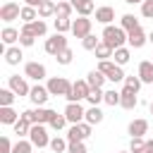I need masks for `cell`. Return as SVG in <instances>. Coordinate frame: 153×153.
<instances>
[{"instance_id":"6da1fadb","label":"cell","mask_w":153,"mask_h":153,"mask_svg":"<svg viewBox=\"0 0 153 153\" xmlns=\"http://www.w3.org/2000/svg\"><path fill=\"white\" fill-rule=\"evenodd\" d=\"M103 41L110 45V48H122L127 43V31L122 26H112V24H105L103 29Z\"/></svg>"},{"instance_id":"7a4b0ae2","label":"cell","mask_w":153,"mask_h":153,"mask_svg":"<svg viewBox=\"0 0 153 153\" xmlns=\"http://www.w3.org/2000/svg\"><path fill=\"white\" fill-rule=\"evenodd\" d=\"M48 91H50V96H69V91H72V81L69 79H65V76H50L48 79Z\"/></svg>"},{"instance_id":"3957f363","label":"cell","mask_w":153,"mask_h":153,"mask_svg":"<svg viewBox=\"0 0 153 153\" xmlns=\"http://www.w3.org/2000/svg\"><path fill=\"white\" fill-rule=\"evenodd\" d=\"M29 141H31L36 148H45V146H50V139H48L45 124L33 122V124H31V131H29Z\"/></svg>"},{"instance_id":"277c9868","label":"cell","mask_w":153,"mask_h":153,"mask_svg":"<svg viewBox=\"0 0 153 153\" xmlns=\"http://www.w3.org/2000/svg\"><path fill=\"white\" fill-rule=\"evenodd\" d=\"M65 48H67V38H65V33H57V31H55V36L45 38V43H43V50L53 57H57V53H62Z\"/></svg>"},{"instance_id":"5b68a950","label":"cell","mask_w":153,"mask_h":153,"mask_svg":"<svg viewBox=\"0 0 153 153\" xmlns=\"http://www.w3.org/2000/svg\"><path fill=\"white\" fill-rule=\"evenodd\" d=\"M91 127H93V124H88L86 120L79 122V124H72L69 131H67V141L74 143V141H84V139H88V136H91Z\"/></svg>"},{"instance_id":"8992f818","label":"cell","mask_w":153,"mask_h":153,"mask_svg":"<svg viewBox=\"0 0 153 153\" xmlns=\"http://www.w3.org/2000/svg\"><path fill=\"white\" fill-rule=\"evenodd\" d=\"M88 91H91V86H88L86 79L74 81V84H72V91H69V96H67V103H81V100H86Z\"/></svg>"},{"instance_id":"52a82bcc","label":"cell","mask_w":153,"mask_h":153,"mask_svg":"<svg viewBox=\"0 0 153 153\" xmlns=\"http://www.w3.org/2000/svg\"><path fill=\"white\" fill-rule=\"evenodd\" d=\"M65 117H67L69 124H79V122H84L86 110H84L81 103H67V108H65Z\"/></svg>"},{"instance_id":"ba28073f","label":"cell","mask_w":153,"mask_h":153,"mask_svg":"<svg viewBox=\"0 0 153 153\" xmlns=\"http://www.w3.org/2000/svg\"><path fill=\"white\" fill-rule=\"evenodd\" d=\"M19 17H22V7H19L17 2H5V5L0 7V19H2L5 24L14 22V19H19Z\"/></svg>"},{"instance_id":"9c48e42d","label":"cell","mask_w":153,"mask_h":153,"mask_svg":"<svg viewBox=\"0 0 153 153\" xmlns=\"http://www.w3.org/2000/svg\"><path fill=\"white\" fill-rule=\"evenodd\" d=\"M72 33H74L76 38H86V36L91 33V19H88V17L74 19V22H72Z\"/></svg>"},{"instance_id":"30bf717a","label":"cell","mask_w":153,"mask_h":153,"mask_svg":"<svg viewBox=\"0 0 153 153\" xmlns=\"http://www.w3.org/2000/svg\"><path fill=\"white\" fill-rule=\"evenodd\" d=\"M24 76H29L33 81L45 79V65H41V62H26L24 65Z\"/></svg>"},{"instance_id":"8fae6325","label":"cell","mask_w":153,"mask_h":153,"mask_svg":"<svg viewBox=\"0 0 153 153\" xmlns=\"http://www.w3.org/2000/svg\"><path fill=\"white\" fill-rule=\"evenodd\" d=\"M10 88H12L17 96H29V93H31V86H29L26 79L19 76V74H12V76H10Z\"/></svg>"},{"instance_id":"7c38bea8","label":"cell","mask_w":153,"mask_h":153,"mask_svg":"<svg viewBox=\"0 0 153 153\" xmlns=\"http://www.w3.org/2000/svg\"><path fill=\"white\" fill-rule=\"evenodd\" d=\"M29 98H31V103H33V105H45V100L50 98V91H48V86L36 84V86H31Z\"/></svg>"},{"instance_id":"4fadbf2b","label":"cell","mask_w":153,"mask_h":153,"mask_svg":"<svg viewBox=\"0 0 153 153\" xmlns=\"http://www.w3.org/2000/svg\"><path fill=\"white\" fill-rule=\"evenodd\" d=\"M22 33H33L36 38H38V36H45V33H48V24H45L43 19L29 22V24H24V26H22Z\"/></svg>"},{"instance_id":"5bb4252c","label":"cell","mask_w":153,"mask_h":153,"mask_svg":"<svg viewBox=\"0 0 153 153\" xmlns=\"http://www.w3.org/2000/svg\"><path fill=\"white\" fill-rule=\"evenodd\" d=\"M120 105L124 108V110H134L136 105H139V98H136V93L131 91V88H122V100H120Z\"/></svg>"},{"instance_id":"9a60e30c","label":"cell","mask_w":153,"mask_h":153,"mask_svg":"<svg viewBox=\"0 0 153 153\" xmlns=\"http://www.w3.org/2000/svg\"><path fill=\"white\" fill-rule=\"evenodd\" d=\"M69 2L74 5V12H76L79 17H88V14L96 10L93 0H69Z\"/></svg>"},{"instance_id":"2e32d148","label":"cell","mask_w":153,"mask_h":153,"mask_svg":"<svg viewBox=\"0 0 153 153\" xmlns=\"http://www.w3.org/2000/svg\"><path fill=\"white\" fill-rule=\"evenodd\" d=\"M19 120V112L12 105H0V122L2 124H14Z\"/></svg>"},{"instance_id":"e0dca14e","label":"cell","mask_w":153,"mask_h":153,"mask_svg":"<svg viewBox=\"0 0 153 153\" xmlns=\"http://www.w3.org/2000/svg\"><path fill=\"white\" fill-rule=\"evenodd\" d=\"M139 79L143 84H153V60H143L139 65Z\"/></svg>"},{"instance_id":"ac0fdd59","label":"cell","mask_w":153,"mask_h":153,"mask_svg":"<svg viewBox=\"0 0 153 153\" xmlns=\"http://www.w3.org/2000/svg\"><path fill=\"white\" fill-rule=\"evenodd\" d=\"M115 19V10L110 5H103V7H96V22L100 24H110Z\"/></svg>"},{"instance_id":"d6986e66","label":"cell","mask_w":153,"mask_h":153,"mask_svg":"<svg viewBox=\"0 0 153 153\" xmlns=\"http://www.w3.org/2000/svg\"><path fill=\"white\" fill-rule=\"evenodd\" d=\"M146 41H148V38H146V33H143V31H141V26H139V29H134V31H129V33H127V43H129V45H131V48H141V45H143V43H146Z\"/></svg>"},{"instance_id":"ffe728a7","label":"cell","mask_w":153,"mask_h":153,"mask_svg":"<svg viewBox=\"0 0 153 153\" xmlns=\"http://www.w3.org/2000/svg\"><path fill=\"white\" fill-rule=\"evenodd\" d=\"M127 131H129L131 139H134V136H143V134L148 131V122H146V120H134V122H129Z\"/></svg>"},{"instance_id":"44dd1931","label":"cell","mask_w":153,"mask_h":153,"mask_svg":"<svg viewBox=\"0 0 153 153\" xmlns=\"http://www.w3.org/2000/svg\"><path fill=\"white\" fill-rule=\"evenodd\" d=\"M19 36H22V31H17L14 26H5V29H2V33H0V38H2V43H5V45L17 43V41H19Z\"/></svg>"},{"instance_id":"7402d4cb","label":"cell","mask_w":153,"mask_h":153,"mask_svg":"<svg viewBox=\"0 0 153 153\" xmlns=\"http://www.w3.org/2000/svg\"><path fill=\"white\" fill-rule=\"evenodd\" d=\"M22 57H24V55H22V48H19V45H10V48L5 50V62H7V65H19Z\"/></svg>"},{"instance_id":"603a6c76","label":"cell","mask_w":153,"mask_h":153,"mask_svg":"<svg viewBox=\"0 0 153 153\" xmlns=\"http://www.w3.org/2000/svg\"><path fill=\"white\" fill-rule=\"evenodd\" d=\"M105 79H108V76H105L100 69H91V72L86 74V81H88V86H91V88H98V86H103V84H105Z\"/></svg>"},{"instance_id":"cb8c5ba5","label":"cell","mask_w":153,"mask_h":153,"mask_svg":"<svg viewBox=\"0 0 153 153\" xmlns=\"http://www.w3.org/2000/svg\"><path fill=\"white\" fill-rule=\"evenodd\" d=\"M53 115H55V110H50V108H41V105H38V110H33V122H38V124H48V122L53 120Z\"/></svg>"},{"instance_id":"d4e9b609","label":"cell","mask_w":153,"mask_h":153,"mask_svg":"<svg viewBox=\"0 0 153 153\" xmlns=\"http://www.w3.org/2000/svg\"><path fill=\"white\" fill-rule=\"evenodd\" d=\"M31 124H33V122H29L26 117H22V115H19V120H17L12 127H14V134H17V136H29V131H31Z\"/></svg>"},{"instance_id":"484cf974","label":"cell","mask_w":153,"mask_h":153,"mask_svg":"<svg viewBox=\"0 0 153 153\" xmlns=\"http://www.w3.org/2000/svg\"><path fill=\"white\" fill-rule=\"evenodd\" d=\"M88 124H100L103 122V110L98 108V105H91L88 110H86V117H84Z\"/></svg>"},{"instance_id":"4316f807","label":"cell","mask_w":153,"mask_h":153,"mask_svg":"<svg viewBox=\"0 0 153 153\" xmlns=\"http://www.w3.org/2000/svg\"><path fill=\"white\" fill-rule=\"evenodd\" d=\"M55 10H57V2H55V0H45V2L38 7V17H41V19H48V17L55 14Z\"/></svg>"},{"instance_id":"83f0119b","label":"cell","mask_w":153,"mask_h":153,"mask_svg":"<svg viewBox=\"0 0 153 153\" xmlns=\"http://www.w3.org/2000/svg\"><path fill=\"white\" fill-rule=\"evenodd\" d=\"M74 12V5L69 0H57V10H55V17H72Z\"/></svg>"},{"instance_id":"f1b7e54d","label":"cell","mask_w":153,"mask_h":153,"mask_svg":"<svg viewBox=\"0 0 153 153\" xmlns=\"http://www.w3.org/2000/svg\"><path fill=\"white\" fill-rule=\"evenodd\" d=\"M120 26L129 33V31H134V29H139V19L134 17V14H122V19H120Z\"/></svg>"},{"instance_id":"f546056e","label":"cell","mask_w":153,"mask_h":153,"mask_svg":"<svg viewBox=\"0 0 153 153\" xmlns=\"http://www.w3.org/2000/svg\"><path fill=\"white\" fill-rule=\"evenodd\" d=\"M93 53H96V57H98V60H110V57H112V53H115V48H110L105 41H100V43H98V48H96Z\"/></svg>"},{"instance_id":"4dcf8cb0","label":"cell","mask_w":153,"mask_h":153,"mask_svg":"<svg viewBox=\"0 0 153 153\" xmlns=\"http://www.w3.org/2000/svg\"><path fill=\"white\" fill-rule=\"evenodd\" d=\"M19 19H22L24 24H29V22H36V19H41V17H38V10H36V7H29V5H24V7H22V17H19Z\"/></svg>"},{"instance_id":"1f68e13d","label":"cell","mask_w":153,"mask_h":153,"mask_svg":"<svg viewBox=\"0 0 153 153\" xmlns=\"http://www.w3.org/2000/svg\"><path fill=\"white\" fill-rule=\"evenodd\" d=\"M112 57H115V62L117 65H127L129 62V57H131V53H129V48H115V53H112Z\"/></svg>"},{"instance_id":"d6a6232c","label":"cell","mask_w":153,"mask_h":153,"mask_svg":"<svg viewBox=\"0 0 153 153\" xmlns=\"http://www.w3.org/2000/svg\"><path fill=\"white\" fill-rule=\"evenodd\" d=\"M120 100H122V91H115V88H110V91H105V98H103V103L105 105H120Z\"/></svg>"},{"instance_id":"836d02e7","label":"cell","mask_w":153,"mask_h":153,"mask_svg":"<svg viewBox=\"0 0 153 153\" xmlns=\"http://www.w3.org/2000/svg\"><path fill=\"white\" fill-rule=\"evenodd\" d=\"M103 98H105V91L98 86V88H91L88 91V96H86V100L91 103V105H98V103H103Z\"/></svg>"},{"instance_id":"e575fe53","label":"cell","mask_w":153,"mask_h":153,"mask_svg":"<svg viewBox=\"0 0 153 153\" xmlns=\"http://www.w3.org/2000/svg\"><path fill=\"white\" fill-rule=\"evenodd\" d=\"M55 31H57V33L72 31V19H69V17H57V19H55Z\"/></svg>"},{"instance_id":"d590c367","label":"cell","mask_w":153,"mask_h":153,"mask_svg":"<svg viewBox=\"0 0 153 153\" xmlns=\"http://www.w3.org/2000/svg\"><path fill=\"white\" fill-rule=\"evenodd\" d=\"M14 98H17V93H14L10 86H7V88H0V105H12Z\"/></svg>"},{"instance_id":"8d00e7d4","label":"cell","mask_w":153,"mask_h":153,"mask_svg":"<svg viewBox=\"0 0 153 153\" xmlns=\"http://www.w3.org/2000/svg\"><path fill=\"white\" fill-rule=\"evenodd\" d=\"M65 124H67V117H65V112H62V115H57V112H55V115H53V120L48 122V127H50V129H55V131L65 129Z\"/></svg>"},{"instance_id":"74e56055","label":"cell","mask_w":153,"mask_h":153,"mask_svg":"<svg viewBox=\"0 0 153 153\" xmlns=\"http://www.w3.org/2000/svg\"><path fill=\"white\" fill-rule=\"evenodd\" d=\"M67 148H69V141H65V139H60V136L50 139V151H55V153H65Z\"/></svg>"},{"instance_id":"f35d334b","label":"cell","mask_w":153,"mask_h":153,"mask_svg":"<svg viewBox=\"0 0 153 153\" xmlns=\"http://www.w3.org/2000/svg\"><path fill=\"white\" fill-rule=\"evenodd\" d=\"M36 146L31 143V141H26V139H19L17 143H14V148H12V153H31Z\"/></svg>"},{"instance_id":"ab89813d","label":"cell","mask_w":153,"mask_h":153,"mask_svg":"<svg viewBox=\"0 0 153 153\" xmlns=\"http://www.w3.org/2000/svg\"><path fill=\"white\" fill-rule=\"evenodd\" d=\"M141 84H143V81L139 79V74H136V76H134V74H129V76H124V86H127V88H131L134 93H139V88H141Z\"/></svg>"},{"instance_id":"60d3db41","label":"cell","mask_w":153,"mask_h":153,"mask_svg":"<svg viewBox=\"0 0 153 153\" xmlns=\"http://www.w3.org/2000/svg\"><path fill=\"white\" fill-rule=\"evenodd\" d=\"M129 151H131V153H143V151H146V141H143V136H134L131 143H129Z\"/></svg>"},{"instance_id":"b9f144b4","label":"cell","mask_w":153,"mask_h":153,"mask_svg":"<svg viewBox=\"0 0 153 153\" xmlns=\"http://www.w3.org/2000/svg\"><path fill=\"white\" fill-rule=\"evenodd\" d=\"M98 43H100V41H98V38L93 36V33H88L86 38H81V45H84V50H91V53H93V50L98 48Z\"/></svg>"},{"instance_id":"7bdbcfd3","label":"cell","mask_w":153,"mask_h":153,"mask_svg":"<svg viewBox=\"0 0 153 153\" xmlns=\"http://www.w3.org/2000/svg\"><path fill=\"white\" fill-rule=\"evenodd\" d=\"M124 76H127V74L122 72V65H115V67H112V72L108 74V79H110L112 84H117V81H124Z\"/></svg>"},{"instance_id":"ee69618b","label":"cell","mask_w":153,"mask_h":153,"mask_svg":"<svg viewBox=\"0 0 153 153\" xmlns=\"http://www.w3.org/2000/svg\"><path fill=\"white\" fill-rule=\"evenodd\" d=\"M72 57H74V53H72V48L67 45L62 53H57V57H55V60H57L60 65H69V62H72Z\"/></svg>"},{"instance_id":"f6af8a7d","label":"cell","mask_w":153,"mask_h":153,"mask_svg":"<svg viewBox=\"0 0 153 153\" xmlns=\"http://www.w3.org/2000/svg\"><path fill=\"white\" fill-rule=\"evenodd\" d=\"M115 65H117V62H112V60H100V62H98V67H96V69H100V72H103V74H105V76H108V74H110V72H112V67H115Z\"/></svg>"},{"instance_id":"bcb514c9","label":"cell","mask_w":153,"mask_h":153,"mask_svg":"<svg viewBox=\"0 0 153 153\" xmlns=\"http://www.w3.org/2000/svg\"><path fill=\"white\" fill-rule=\"evenodd\" d=\"M141 14L146 19H153V0H143L141 2Z\"/></svg>"},{"instance_id":"7dc6e473","label":"cell","mask_w":153,"mask_h":153,"mask_svg":"<svg viewBox=\"0 0 153 153\" xmlns=\"http://www.w3.org/2000/svg\"><path fill=\"white\" fill-rule=\"evenodd\" d=\"M33 41H36L33 33H22V36H19V45H22V48H31Z\"/></svg>"},{"instance_id":"c3c4849f","label":"cell","mask_w":153,"mask_h":153,"mask_svg":"<svg viewBox=\"0 0 153 153\" xmlns=\"http://www.w3.org/2000/svg\"><path fill=\"white\" fill-rule=\"evenodd\" d=\"M67 153H88V151H86V146H84V141H74V143H69V148H67Z\"/></svg>"},{"instance_id":"681fc988","label":"cell","mask_w":153,"mask_h":153,"mask_svg":"<svg viewBox=\"0 0 153 153\" xmlns=\"http://www.w3.org/2000/svg\"><path fill=\"white\" fill-rule=\"evenodd\" d=\"M12 148H14V143H12L7 136H2V139H0V153H12Z\"/></svg>"},{"instance_id":"f907efd6","label":"cell","mask_w":153,"mask_h":153,"mask_svg":"<svg viewBox=\"0 0 153 153\" xmlns=\"http://www.w3.org/2000/svg\"><path fill=\"white\" fill-rule=\"evenodd\" d=\"M43 2H45V0H24V5H29V7H36V10H38Z\"/></svg>"},{"instance_id":"816d5d0a","label":"cell","mask_w":153,"mask_h":153,"mask_svg":"<svg viewBox=\"0 0 153 153\" xmlns=\"http://www.w3.org/2000/svg\"><path fill=\"white\" fill-rule=\"evenodd\" d=\"M22 117H26L29 122H33V110H24V112H22Z\"/></svg>"},{"instance_id":"f5cc1de1","label":"cell","mask_w":153,"mask_h":153,"mask_svg":"<svg viewBox=\"0 0 153 153\" xmlns=\"http://www.w3.org/2000/svg\"><path fill=\"white\" fill-rule=\"evenodd\" d=\"M143 153H153V141H146V151Z\"/></svg>"},{"instance_id":"db71d44e","label":"cell","mask_w":153,"mask_h":153,"mask_svg":"<svg viewBox=\"0 0 153 153\" xmlns=\"http://www.w3.org/2000/svg\"><path fill=\"white\" fill-rule=\"evenodd\" d=\"M124 2H127V5H141L143 0H124Z\"/></svg>"},{"instance_id":"11a10c76","label":"cell","mask_w":153,"mask_h":153,"mask_svg":"<svg viewBox=\"0 0 153 153\" xmlns=\"http://www.w3.org/2000/svg\"><path fill=\"white\" fill-rule=\"evenodd\" d=\"M148 41H151V43H153V31H151V33H148Z\"/></svg>"},{"instance_id":"9f6ffc18","label":"cell","mask_w":153,"mask_h":153,"mask_svg":"<svg viewBox=\"0 0 153 153\" xmlns=\"http://www.w3.org/2000/svg\"><path fill=\"white\" fill-rule=\"evenodd\" d=\"M120 153H131V151H120Z\"/></svg>"},{"instance_id":"6f0895ef","label":"cell","mask_w":153,"mask_h":153,"mask_svg":"<svg viewBox=\"0 0 153 153\" xmlns=\"http://www.w3.org/2000/svg\"><path fill=\"white\" fill-rule=\"evenodd\" d=\"M151 115H153V103H151Z\"/></svg>"}]
</instances>
